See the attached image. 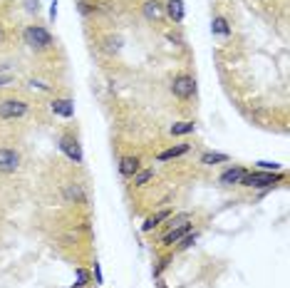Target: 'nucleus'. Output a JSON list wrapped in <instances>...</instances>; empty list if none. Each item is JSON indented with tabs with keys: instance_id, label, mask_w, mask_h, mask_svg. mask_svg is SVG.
Wrapping results in <instances>:
<instances>
[{
	"instance_id": "6ab92c4d",
	"label": "nucleus",
	"mask_w": 290,
	"mask_h": 288,
	"mask_svg": "<svg viewBox=\"0 0 290 288\" xmlns=\"http://www.w3.org/2000/svg\"><path fill=\"white\" fill-rule=\"evenodd\" d=\"M152 176H154V172H149V169H147V172H137V179H134V182H137L139 187H144Z\"/></svg>"
},
{
	"instance_id": "f8f14e48",
	"label": "nucleus",
	"mask_w": 290,
	"mask_h": 288,
	"mask_svg": "<svg viewBox=\"0 0 290 288\" xmlns=\"http://www.w3.org/2000/svg\"><path fill=\"white\" fill-rule=\"evenodd\" d=\"M184 152H189V144H179V147H171V149H166V152H161V154H159V161L174 159V157H179V154H184Z\"/></svg>"
},
{
	"instance_id": "39448f33",
	"label": "nucleus",
	"mask_w": 290,
	"mask_h": 288,
	"mask_svg": "<svg viewBox=\"0 0 290 288\" xmlns=\"http://www.w3.org/2000/svg\"><path fill=\"white\" fill-rule=\"evenodd\" d=\"M60 149L67 154L75 164H80L82 161V149H80V142L75 139V137H62V142H60Z\"/></svg>"
},
{
	"instance_id": "1a4fd4ad",
	"label": "nucleus",
	"mask_w": 290,
	"mask_h": 288,
	"mask_svg": "<svg viewBox=\"0 0 290 288\" xmlns=\"http://www.w3.org/2000/svg\"><path fill=\"white\" fill-rule=\"evenodd\" d=\"M52 112L60 117H72L75 115V104L69 100H55L52 102Z\"/></svg>"
},
{
	"instance_id": "2eb2a0df",
	"label": "nucleus",
	"mask_w": 290,
	"mask_h": 288,
	"mask_svg": "<svg viewBox=\"0 0 290 288\" xmlns=\"http://www.w3.org/2000/svg\"><path fill=\"white\" fill-rule=\"evenodd\" d=\"M201 161H204V164H219V161H228V157H226V154H219V152H208V154L201 157Z\"/></svg>"
},
{
	"instance_id": "f3484780",
	"label": "nucleus",
	"mask_w": 290,
	"mask_h": 288,
	"mask_svg": "<svg viewBox=\"0 0 290 288\" xmlns=\"http://www.w3.org/2000/svg\"><path fill=\"white\" fill-rule=\"evenodd\" d=\"M213 32H219V35H228L231 28H228V23H226L223 17H216V20H213Z\"/></svg>"
},
{
	"instance_id": "4468645a",
	"label": "nucleus",
	"mask_w": 290,
	"mask_h": 288,
	"mask_svg": "<svg viewBox=\"0 0 290 288\" xmlns=\"http://www.w3.org/2000/svg\"><path fill=\"white\" fill-rule=\"evenodd\" d=\"M164 219H169V211H159V214H154L152 219H147V221H144V226H141V229L144 231H152L154 226H159V221H164Z\"/></svg>"
},
{
	"instance_id": "f257e3e1",
	"label": "nucleus",
	"mask_w": 290,
	"mask_h": 288,
	"mask_svg": "<svg viewBox=\"0 0 290 288\" xmlns=\"http://www.w3.org/2000/svg\"><path fill=\"white\" fill-rule=\"evenodd\" d=\"M25 43H28L32 50H47V47L52 45V35L45 28H40V25H30V28L25 30Z\"/></svg>"
},
{
	"instance_id": "20e7f679",
	"label": "nucleus",
	"mask_w": 290,
	"mask_h": 288,
	"mask_svg": "<svg viewBox=\"0 0 290 288\" xmlns=\"http://www.w3.org/2000/svg\"><path fill=\"white\" fill-rule=\"evenodd\" d=\"M171 92H174L179 100H189L193 92H196L193 77H189V75H179V77H174V82H171Z\"/></svg>"
},
{
	"instance_id": "ddd939ff",
	"label": "nucleus",
	"mask_w": 290,
	"mask_h": 288,
	"mask_svg": "<svg viewBox=\"0 0 290 288\" xmlns=\"http://www.w3.org/2000/svg\"><path fill=\"white\" fill-rule=\"evenodd\" d=\"M144 15H147L149 20H159V17H161V5H159L156 0H149V3L144 5Z\"/></svg>"
},
{
	"instance_id": "423d86ee",
	"label": "nucleus",
	"mask_w": 290,
	"mask_h": 288,
	"mask_svg": "<svg viewBox=\"0 0 290 288\" xmlns=\"http://www.w3.org/2000/svg\"><path fill=\"white\" fill-rule=\"evenodd\" d=\"M20 167V157L13 149H0V172H15Z\"/></svg>"
},
{
	"instance_id": "9d476101",
	"label": "nucleus",
	"mask_w": 290,
	"mask_h": 288,
	"mask_svg": "<svg viewBox=\"0 0 290 288\" xmlns=\"http://www.w3.org/2000/svg\"><path fill=\"white\" fill-rule=\"evenodd\" d=\"M119 172L124 174V176H134L139 172V159L137 157H124L122 159V164H119Z\"/></svg>"
},
{
	"instance_id": "6e6552de",
	"label": "nucleus",
	"mask_w": 290,
	"mask_h": 288,
	"mask_svg": "<svg viewBox=\"0 0 290 288\" xmlns=\"http://www.w3.org/2000/svg\"><path fill=\"white\" fill-rule=\"evenodd\" d=\"M189 231H191V224H186V221H184L179 229H171L169 233H166V236H164V244H176V241H181V239H184Z\"/></svg>"
},
{
	"instance_id": "f03ea898",
	"label": "nucleus",
	"mask_w": 290,
	"mask_h": 288,
	"mask_svg": "<svg viewBox=\"0 0 290 288\" xmlns=\"http://www.w3.org/2000/svg\"><path fill=\"white\" fill-rule=\"evenodd\" d=\"M278 179H280L278 172H256V174H246V176L241 179V184H243V187L265 189V187H273Z\"/></svg>"
},
{
	"instance_id": "7ed1b4c3",
	"label": "nucleus",
	"mask_w": 290,
	"mask_h": 288,
	"mask_svg": "<svg viewBox=\"0 0 290 288\" xmlns=\"http://www.w3.org/2000/svg\"><path fill=\"white\" fill-rule=\"evenodd\" d=\"M28 112V104L23 100H3L0 102V119H17Z\"/></svg>"
},
{
	"instance_id": "0eeeda50",
	"label": "nucleus",
	"mask_w": 290,
	"mask_h": 288,
	"mask_svg": "<svg viewBox=\"0 0 290 288\" xmlns=\"http://www.w3.org/2000/svg\"><path fill=\"white\" fill-rule=\"evenodd\" d=\"M243 176H246V169H241V167H233V169L223 172L221 184H226V187H231V184H241V179H243Z\"/></svg>"
},
{
	"instance_id": "412c9836",
	"label": "nucleus",
	"mask_w": 290,
	"mask_h": 288,
	"mask_svg": "<svg viewBox=\"0 0 290 288\" xmlns=\"http://www.w3.org/2000/svg\"><path fill=\"white\" fill-rule=\"evenodd\" d=\"M77 278H80V283H77V286H84V283H87V271L80 268V271H77Z\"/></svg>"
},
{
	"instance_id": "aec40b11",
	"label": "nucleus",
	"mask_w": 290,
	"mask_h": 288,
	"mask_svg": "<svg viewBox=\"0 0 290 288\" xmlns=\"http://www.w3.org/2000/svg\"><path fill=\"white\" fill-rule=\"evenodd\" d=\"M193 239H196V233H193V236H191V233H186V236H184V241H181V248H186V246H191L193 244Z\"/></svg>"
},
{
	"instance_id": "9b49d317",
	"label": "nucleus",
	"mask_w": 290,
	"mask_h": 288,
	"mask_svg": "<svg viewBox=\"0 0 290 288\" xmlns=\"http://www.w3.org/2000/svg\"><path fill=\"white\" fill-rule=\"evenodd\" d=\"M166 10H169V15H171L176 23L184 20V3H181V0H169V8H166Z\"/></svg>"
},
{
	"instance_id": "4be33fe9",
	"label": "nucleus",
	"mask_w": 290,
	"mask_h": 288,
	"mask_svg": "<svg viewBox=\"0 0 290 288\" xmlns=\"http://www.w3.org/2000/svg\"><path fill=\"white\" fill-rule=\"evenodd\" d=\"M95 276H97V283H102V268H99V263H95Z\"/></svg>"
},
{
	"instance_id": "a211bd4d",
	"label": "nucleus",
	"mask_w": 290,
	"mask_h": 288,
	"mask_svg": "<svg viewBox=\"0 0 290 288\" xmlns=\"http://www.w3.org/2000/svg\"><path fill=\"white\" fill-rule=\"evenodd\" d=\"M258 167H261L263 172H280V164L278 161H258Z\"/></svg>"
},
{
	"instance_id": "5701e85b",
	"label": "nucleus",
	"mask_w": 290,
	"mask_h": 288,
	"mask_svg": "<svg viewBox=\"0 0 290 288\" xmlns=\"http://www.w3.org/2000/svg\"><path fill=\"white\" fill-rule=\"evenodd\" d=\"M8 82H10V77H0V87H3V85H8Z\"/></svg>"
},
{
	"instance_id": "dca6fc26",
	"label": "nucleus",
	"mask_w": 290,
	"mask_h": 288,
	"mask_svg": "<svg viewBox=\"0 0 290 288\" xmlns=\"http://www.w3.org/2000/svg\"><path fill=\"white\" fill-rule=\"evenodd\" d=\"M193 132V122H179L171 127V134H191Z\"/></svg>"
}]
</instances>
